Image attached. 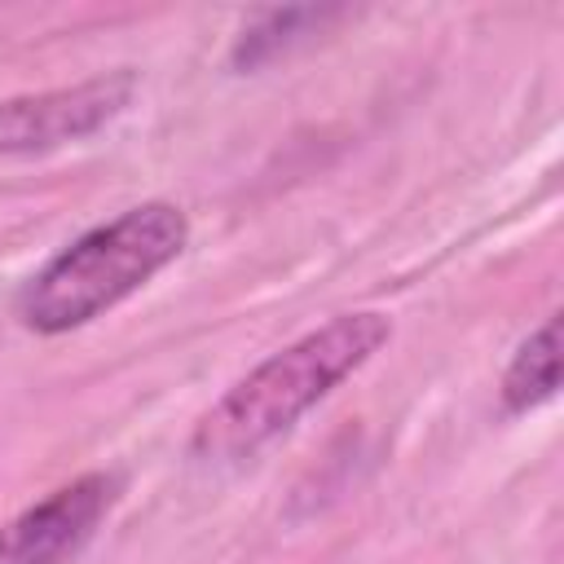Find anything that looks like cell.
I'll return each mask as SVG.
<instances>
[{
    "instance_id": "2",
    "label": "cell",
    "mask_w": 564,
    "mask_h": 564,
    "mask_svg": "<svg viewBox=\"0 0 564 564\" xmlns=\"http://www.w3.org/2000/svg\"><path fill=\"white\" fill-rule=\"evenodd\" d=\"M189 242V220L176 203H141L62 247L22 291V322L40 335H66L167 269Z\"/></svg>"
},
{
    "instance_id": "4",
    "label": "cell",
    "mask_w": 564,
    "mask_h": 564,
    "mask_svg": "<svg viewBox=\"0 0 564 564\" xmlns=\"http://www.w3.org/2000/svg\"><path fill=\"white\" fill-rule=\"evenodd\" d=\"M115 494L119 480L106 471H88L62 485L0 529V564H66L88 546V538L115 507Z\"/></svg>"
},
{
    "instance_id": "3",
    "label": "cell",
    "mask_w": 564,
    "mask_h": 564,
    "mask_svg": "<svg viewBox=\"0 0 564 564\" xmlns=\"http://www.w3.org/2000/svg\"><path fill=\"white\" fill-rule=\"evenodd\" d=\"M132 88L137 79L119 70V75H101L75 88L9 97L0 101V154H35V150L93 137L101 123H110L128 106Z\"/></svg>"
},
{
    "instance_id": "5",
    "label": "cell",
    "mask_w": 564,
    "mask_h": 564,
    "mask_svg": "<svg viewBox=\"0 0 564 564\" xmlns=\"http://www.w3.org/2000/svg\"><path fill=\"white\" fill-rule=\"evenodd\" d=\"M560 388V317L551 313L511 357L502 375V405L507 414H524L542 401H551Z\"/></svg>"
},
{
    "instance_id": "1",
    "label": "cell",
    "mask_w": 564,
    "mask_h": 564,
    "mask_svg": "<svg viewBox=\"0 0 564 564\" xmlns=\"http://www.w3.org/2000/svg\"><path fill=\"white\" fill-rule=\"evenodd\" d=\"M392 339L383 313H339L326 326L300 335L282 352L247 370L194 427L189 449L198 458H242L282 436L300 414H308L330 388L361 370Z\"/></svg>"
}]
</instances>
